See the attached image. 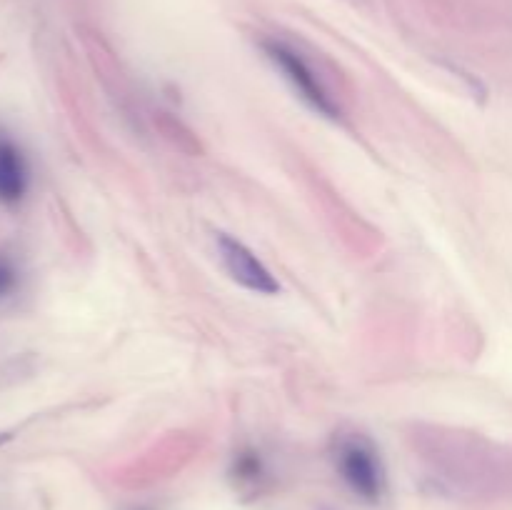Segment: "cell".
Returning <instances> with one entry per match:
<instances>
[{
  "label": "cell",
  "mask_w": 512,
  "mask_h": 510,
  "mask_svg": "<svg viewBox=\"0 0 512 510\" xmlns=\"http://www.w3.org/2000/svg\"><path fill=\"white\" fill-rule=\"evenodd\" d=\"M333 463L340 480L350 488L355 498L365 503H380L385 495V465L378 448L368 435L350 430L333 438Z\"/></svg>",
  "instance_id": "6da1fadb"
},
{
  "label": "cell",
  "mask_w": 512,
  "mask_h": 510,
  "mask_svg": "<svg viewBox=\"0 0 512 510\" xmlns=\"http://www.w3.org/2000/svg\"><path fill=\"white\" fill-rule=\"evenodd\" d=\"M260 45H263L265 58L275 65V70L283 75L285 83L293 88V93L298 95L310 110H315V113L330 120L340 118L343 110H340L338 100H335V95L330 93V88L325 85V80L320 78L318 70L313 68V63H310L300 50H295L293 45L275 38L263 40Z\"/></svg>",
  "instance_id": "7a4b0ae2"
},
{
  "label": "cell",
  "mask_w": 512,
  "mask_h": 510,
  "mask_svg": "<svg viewBox=\"0 0 512 510\" xmlns=\"http://www.w3.org/2000/svg\"><path fill=\"white\" fill-rule=\"evenodd\" d=\"M213 243L215 250H218V258L220 263H223L225 273H228L240 288L258 295L280 293V285L278 280H275V275L270 273L268 265H265L248 245L240 243L233 235L223 233V230H218V233L213 235Z\"/></svg>",
  "instance_id": "3957f363"
},
{
  "label": "cell",
  "mask_w": 512,
  "mask_h": 510,
  "mask_svg": "<svg viewBox=\"0 0 512 510\" xmlns=\"http://www.w3.org/2000/svg\"><path fill=\"white\" fill-rule=\"evenodd\" d=\"M30 168L15 140L0 135V205H15L28 195Z\"/></svg>",
  "instance_id": "277c9868"
},
{
  "label": "cell",
  "mask_w": 512,
  "mask_h": 510,
  "mask_svg": "<svg viewBox=\"0 0 512 510\" xmlns=\"http://www.w3.org/2000/svg\"><path fill=\"white\" fill-rule=\"evenodd\" d=\"M233 475L238 478V483L248 485V483H260L265 475V463L263 458H260L258 450H243V453H238V458H235L233 463Z\"/></svg>",
  "instance_id": "5b68a950"
},
{
  "label": "cell",
  "mask_w": 512,
  "mask_h": 510,
  "mask_svg": "<svg viewBox=\"0 0 512 510\" xmlns=\"http://www.w3.org/2000/svg\"><path fill=\"white\" fill-rule=\"evenodd\" d=\"M18 288V268L8 258H0V300Z\"/></svg>",
  "instance_id": "8992f818"
}]
</instances>
